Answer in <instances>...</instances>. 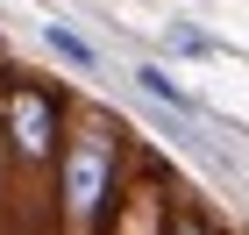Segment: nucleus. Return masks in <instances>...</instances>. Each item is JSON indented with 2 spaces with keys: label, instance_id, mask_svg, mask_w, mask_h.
Here are the masks:
<instances>
[{
  "label": "nucleus",
  "instance_id": "7ed1b4c3",
  "mask_svg": "<svg viewBox=\"0 0 249 235\" xmlns=\"http://www.w3.org/2000/svg\"><path fill=\"white\" fill-rule=\"evenodd\" d=\"M171 214H178L171 178H164V164H157V157H142V164L128 171V185H121V199H114L107 235H171Z\"/></svg>",
  "mask_w": 249,
  "mask_h": 235
},
{
  "label": "nucleus",
  "instance_id": "6e6552de",
  "mask_svg": "<svg viewBox=\"0 0 249 235\" xmlns=\"http://www.w3.org/2000/svg\"><path fill=\"white\" fill-rule=\"evenodd\" d=\"M221 235H228V228H221Z\"/></svg>",
  "mask_w": 249,
  "mask_h": 235
},
{
  "label": "nucleus",
  "instance_id": "423d86ee",
  "mask_svg": "<svg viewBox=\"0 0 249 235\" xmlns=\"http://www.w3.org/2000/svg\"><path fill=\"white\" fill-rule=\"evenodd\" d=\"M164 50L185 64H207V57H221V36H207L199 21H178V29H164Z\"/></svg>",
  "mask_w": 249,
  "mask_h": 235
},
{
  "label": "nucleus",
  "instance_id": "0eeeda50",
  "mask_svg": "<svg viewBox=\"0 0 249 235\" xmlns=\"http://www.w3.org/2000/svg\"><path fill=\"white\" fill-rule=\"evenodd\" d=\"M171 235H221V228H213V214H207V207L178 199V214H171Z\"/></svg>",
  "mask_w": 249,
  "mask_h": 235
},
{
  "label": "nucleus",
  "instance_id": "f03ea898",
  "mask_svg": "<svg viewBox=\"0 0 249 235\" xmlns=\"http://www.w3.org/2000/svg\"><path fill=\"white\" fill-rule=\"evenodd\" d=\"M64 128H71V107H64V93L43 72H7L0 78V150H7V171L21 185L57 171Z\"/></svg>",
  "mask_w": 249,
  "mask_h": 235
},
{
  "label": "nucleus",
  "instance_id": "39448f33",
  "mask_svg": "<svg viewBox=\"0 0 249 235\" xmlns=\"http://www.w3.org/2000/svg\"><path fill=\"white\" fill-rule=\"evenodd\" d=\"M128 86H135L142 100H150V107H164V114H199V121H207V100L192 93V86H178V78L164 72V64H150V57H135Z\"/></svg>",
  "mask_w": 249,
  "mask_h": 235
},
{
  "label": "nucleus",
  "instance_id": "f257e3e1",
  "mask_svg": "<svg viewBox=\"0 0 249 235\" xmlns=\"http://www.w3.org/2000/svg\"><path fill=\"white\" fill-rule=\"evenodd\" d=\"M128 171V128L100 107H78L64 128V157L50 171V235H107Z\"/></svg>",
  "mask_w": 249,
  "mask_h": 235
},
{
  "label": "nucleus",
  "instance_id": "20e7f679",
  "mask_svg": "<svg viewBox=\"0 0 249 235\" xmlns=\"http://www.w3.org/2000/svg\"><path fill=\"white\" fill-rule=\"evenodd\" d=\"M36 36H43V50H50V57H57L71 78H86V86H100V78H107V57H100V43H93V36H78L71 21H43Z\"/></svg>",
  "mask_w": 249,
  "mask_h": 235
}]
</instances>
